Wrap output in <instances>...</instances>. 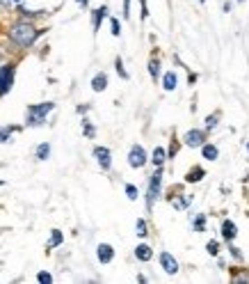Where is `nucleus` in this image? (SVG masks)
Listing matches in <instances>:
<instances>
[{"label": "nucleus", "instance_id": "nucleus-26", "mask_svg": "<svg viewBox=\"0 0 249 284\" xmlns=\"http://www.w3.org/2000/svg\"><path fill=\"white\" fill-rule=\"evenodd\" d=\"M37 282H41V284H51V282H53L51 273H39V275H37Z\"/></svg>", "mask_w": 249, "mask_h": 284}, {"label": "nucleus", "instance_id": "nucleus-15", "mask_svg": "<svg viewBox=\"0 0 249 284\" xmlns=\"http://www.w3.org/2000/svg\"><path fill=\"white\" fill-rule=\"evenodd\" d=\"M163 87L167 90V92H171V90L176 87V73H174V71H167V73H165V78H163Z\"/></svg>", "mask_w": 249, "mask_h": 284}, {"label": "nucleus", "instance_id": "nucleus-21", "mask_svg": "<svg viewBox=\"0 0 249 284\" xmlns=\"http://www.w3.org/2000/svg\"><path fill=\"white\" fill-rule=\"evenodd\" d=\"M114 66H117V73H119V76H121L124 80H128V71L124 69V62H121V58L114 60Z\"/></svg>", "mask_w": 249, "mask_h": 284}, {"label": "nucleus", "instance_id": "nucleus-20", "mask_svg": "<svg viewBox=\"0 0 249 284\" xmlns=\"http://www.w3.org/2000/svg\"><path fill=\"white\" fill-rule=\"evenodd\" d=\"M62 241H64L62 231H59V229H53V236H51V243H48V248H57Z\"/></svg>", "mask_w": 249, "mask_h": 284}, {"label": "nucleus", "instance_id": "nucleus-32", "mask_svg": "<svg viewBox=\"0 0 249 284\" xmlns=\"http://www.w3.org/2000/svg\"><path fill=\"white\" fill-rule=\"evenodd\" d=\"M9 5H12V0H0V9H9Z\"/></svg>", "mask_w": 249, "mask_h": 284}, {"label": "nucleus", "instance_id": "nucleus-24", "mask_svg": "<svg viewBox=\"0 0 249 284\" xmlns=\"http://www.w3.org/2000/svg\"><path fill=\"white\" fill-rule=\"evenodd\" d=\"M206 250H208V254H213V257H215L217 252H220V245H217V241H210V243L206 245Z\"/></svg>", "mask_w": 249, "mask_h": 284}, {"label": "nucleus", "instance_id": "nucleus-4", "mask_svg": "<svg viewBox=\"0 0 249 284\" xmlns=\"http://www.w3.org/2000/svg\"><path fill=\"white\" fill-rule=\"evenodd\" d=\"M14 85V64H0V96H5Z\"/></svg>", "mask_w": 249, "mask_h": 284}, {"label": "nucleus", "instance_id": "nucleus-35", "mask_svg": "<svg viewBox=\"0 0 249 284\" xmlns=\"http://www.w3.org/2000/svg\"><path fill=\"white\" fill-rule=\"evenodd\" d=\"M12 2H21V0H12Z\"/></svg>", "mask_w": 249, "mask_h": 284}, {"label": "nucleus", "instance_id": "nucleus-8", "mask_svg": "<svg viewBox=\"0 0 249 284\" xmlns=\"http://www.w3.org/2000/svg\"><path fill=\"white\" fill-rule=\"evenodd\" d=\"M96 257H99L101 264H110L112 259H114V248L108 243H101L99 248H96Z\"/></svg>", "mask_w": 249, "mask_h": 284}, {"label": "nucleus", "instance_id": "nucleus-37", "mask_svg": "<svg viewBox=\"0 0 249 284\" xmlns=\"http://www.w3.org/2000/svg\"><path fill=\"white\" fill-rule=\"evenodd\" d=\"M240 2H245V0H240Z\"/></svg>", "mask_w": 249, "mask_h": 284}, {"label": "nucleus", "instance_id": "nucleus-28", "mask_svg": "<svg viewBox=\"0 0 249 284\" xmlns=\"http://www.w3.org/2000/svg\"><path fill=\"white\" fill-rule=\"evenodd\" d=\"M206 126H208V128H215L217 126V115H208V117H206Z\"/></svg>", "mask_w": 249, "mask_h": 284}, {"label": "nucleus", "instance_id": "nucleus-23", "mask_svg": "<svg viewBox=\"0 0 249 284\" xmlns=\"http://www.w3.org/2000/svg\"><path fill=\"white\" fill-rule=\"evenodd\" d=\"M110 28H112V34H114V37H119V34H121V26H119L117 19H110Z\"/></svg>", "mask_w": 249, "mask_h": 284}, {"label": "nucleus", "instance_id": "nucleus-25", "mask_svg": "<svg viewBox=\"0 0 249 284\" xmlns=\"http://www.w3.org/2000/svg\"><path fill=\"white\" fill-rule=\"evenodd\" d=\"M126 195H128V199H138V188L135 186H126Z\"/></svg>", "mask_w": 249, "mask_h": 284}, {"label": "nucleus", "instance_id": "nucleus-12", "mask_svg": "<svg viewBox=\"0 0 249 284\" xmlns=\"http://www.w3.org/2000/svg\"><path fill=\"white\" fill-rule=\"evenodd\" d=\"M236 234H238L236 222H231V220H226V222L222 225V236L226 238V241H233V238H236Z\"/></svg>", "mask_w": 249, "mask_h": 284}, {"label": "nucleus", "instance_id": "nucleus-10", "mask_svg": "<svg viewBox=\"0 0 249 284\" xmlns=\"http://www.w3.org/2000/svg\"><path fill=\"white\" fill-rule=\"evenodd\" d=\"M135 257H138L139 261H149V259L153 257V250H151L146 243H142V245H138V248H135Z\"/></svg>", "mask_w": 249, "mask_h": 284}, {"label": "nucleus", "instance_id": "nucleus-22", "mask_svg": "<svg viewBox=\"0 0 249 284\" xmlns=\"http://www.w3.org/2000/svg\"><path fill=\"white\" fill-rule=\"evenodd\" d=\"M149 71L153 78H158V73H160V62H158V60H151L149 62Z\"/></svg>", "mask_w": 249, "mask_h": 284}, {"label": "nucleus", "instance_id": "nucleus-36", "mask_svg": "<svg viewBox=\"0 0 249 284\" xmlns=\"http://www.w3.org/2000/svg\"><path fill=\"white\" fill-rule=\"evenodd\" d=\"M247 152H249V142H247Z\"/></svg>", "mask_w": 249, "mask_h": 284}, {"label": "nucleus", "instance_id": "nucleus-16", "mask_svg": "<svg viewBox=\"0 0 249 284\" xmlns=\"http://www.w3.org/2000/svg\"><path fill=\"white\" fill-rule=\"evenodd\" d=\"M165 156H167V154H165V149L163 147H156V149H153V165L156 167H163V163H165Z\"/></svg>", "mask_w": 249, "mask_h": 284}, {"label": "nucleus", "instance_id": "nucleus-38", "mask_svg": "<svg viewBox=\"0 0 249 284\" xmlns=\"http://www.w3.org/2000/svg\"><path fill=\"white\" fill-rule=\"evenodd\" d=\"M201 2H203V0H201Z\"/></svg>", "mask_w": 249, "mask_h": 284}, {"label": "nucleus", "instance_id": "nucleus-19", "mask_svg": "<svg viewBox=\"0 0 249 284\" xmlns=\"http://www.w3.org/2000/svg\"><path fill=\"white\" fill-rule=\"evenodd\" d=\"M16 131V126H2L0 128V142H9V135Z\"/></svg>", "mask_w": 249, "mask_h": 284}, {"label": "nucleus", "instance_id": "nucleus-3", "mask_svg": "<svg viewBox=\"0 0 249 284\" xmlns=\"http://www.w3.org/2000/svg\"><path fill=\"white\" fill-rule=\"evenodd\" d=\"M160 186H163V170L158 167L153 174H151V181H149V192H146V206H153L158 197H160Z\"/></svg>", "mask_w": 249, "mask_h": 284}, {"label": "nucleus", "instance_id": "nucleus-7", "mask_svg": "<svg viewBox=\"0 0 249 284\" xmlns=\"http://www.w3.org/2000/svg\"><path fill=\"white\" fill-rule=\"evenodd\" d=\"M160 266H163V271L169 273V275H174V273L178 271V261L171 257L169 252H163V254H160Z\"/></svg>", "mask_w": 249, "mask_h": 284}, {"label": "nucleus", "instance_id": "nucleus-31", "mask_svg": "<svg viewBox=\"0 0 249 284\" xmlns=\"http://www.w3.org/2000/svg\"><path fill=\"white\" fill-rule=\"evenodd\" d=\"M131 16V0H124V19Z\"/></svg>", "mask_w": 249, "mask_h": 284}, {"label": "nucleus", "instance_id": "nucleus-13", "mask_svg": "<svg viewBox=\"0 0 249 284\" xmlns=\"http://www.w3.org/2000/svg\"><path fill=\"white\" fill-rule=\"evenodd\" d=\"M203 177H206V172H203V167H192V170L188 172V177H185V181H188V184H197V181H201Z\"/></svg>", "mask_w": 249, "mask_h": 284}, {"label": "nucleus", "instance_id": "nucleus-29", "mask_svg": "<svg viewBox=\"0 0 249 284\" xmlns=\"http://www.w3.org/2000/svg\"><path fill=\"white\" fill-rule=\"evenodd\" d=\"M83 124H85V135H87V138H94V126L89 124L87 119H85V122H83Z\"/></svg>", "mask_w": 249, "mask_h": 284}, {"label": "nucleus", "instance_id": "nucleus-33", "mask_svg": "<svg viewBox=\"0 0 249 284\" xmlns=\"http://www.w3.org/2000/svg\"><path fill=\"white\" fill-rule=\"evenodd\" d=\"M149 16V12H146V0H142V19H146Z\"/></svg>", "mask_w": 249, "mask_h": 284}, {"label": "nucleus", "instance_id": "nucleus-2", "mask_svg": "<svg viewBox=\"0 0 249 284\" xmlns=\"http://www.w3.org/2000/svg\"><path fill=\"white\" fill-rule=\"evenodd\" d=\"M55 103L46 101V103H39V106H30L28 108V126H41L46 122V115L51 113Z\"/></svg>", "mask_w": 249, "mask_h": 284}, {"label": "nucleus", "instance_id": "nucleus-1", "mask_svg": "<svg viewBox=\"0 0 249 284\" xmlns=\"http://www.w3.org/2000/svg\"><path fill=\"white\" fill-rule=\"evenodd\" d=\"M41 34V30H37V28L32 26V23H28V21H19V23H14L12 28H9V37H12V41L16 44V46H32L34 39Z\"/></svg>", "mask_w": 249, "mask_h": 284}, {"label": "nucleus", "instance_id": "nucleus-34", "mask_svg": "<svg viewBox=\"0 0 249 284\" xmlns=\"http://www.w3.org/2000/svg\"><path fill=\"white\" fill-rule=\"evenodd\" d=\"M76 2H78L80 7H87V0H76Z\"/></svg>", "mask_w": 249, "mask_h": 284}, {"label": "nucleus", "instance_id": "nucleus-11", "mask_svg": "<svg viewBox=\"0 0 249 284\" xmlns=\"http://www.w3.org/2000/svg\"><path fill=\"white\" fill-rule=\"evenodd\" d=\"M105 16H108V7H99V9H96V12H94V16H92V26H94V32H96V30H99L101 28V21L105 19Z\"/></svg>", "mask_w": 249, "mask_h": 284}, {"label": "nucleus", "instance_id": "nucleus-5", "mask_svg": "<svg viewBox=\"0 0 249 284\" xmlns=\"http://www.w3.org/2000/svg\"><path fill=\"white\" fill-rule=\"evenodd\" d=\"M144 163H146L144 147L133 145L131 147V154H128V165H131V167H144Z\"/></svg>", "mask_w": 249, "mask_h": 284}, {"label": "nucleus", "instance_id": "nucleus-14", "mask_svg": "<svg viewBox=\"0 0 249 284\" xmlns=\"http://www.w3.org/2000/svg\"><path fill=\"white\" fill-rule=\"evenodd\" d=\"M105 87H108V76H105V73L94 76V80H92V90H94V92H103Z\"/></svg>", "mask_w": 249, "mask_h": 284}, {"label": "nucleus", "instance_id": "nucleus-17", "mask_svg": "<svg viewBox=\"0 0 249 284\" xmlns=\"http://www.w3.org/2000/svg\"><path fill=\"white\" fill-rule=\"evenodd\" d=\"M48 156H51V145H48V142H44V145L37 147V158H39V160H46Z\"/></svg>", "mask_w": 249, "mask_h": 284}, {"label": "nucleus", "instance_id": "nucleus-27", "mask_svg": "<svg viewBox=\"0 0 249 284\" xmlns=\"http://www.w3.org/2000/svg\"><path fill=\"white\" fill-rule=\"evenodd\" d=\"M149 231H146V222L144 220H138V236H146Z\"/></svg>", "mask_w": 249, "mask_h": 284}, {"label": "nucleus", "instance_id": "nucleus-6", "mask_svg": "<svg viewBox=\"0 0 249 284\" xmlns=\"http://www.w3.org/2000/svg\"><path fill=\"white\" fill-rule=\"evenodd\" d=\"M94 156H96V160H99V165L103 167V170H110L112 167V154L108 147H96V149H94Z\"/></svg>", "mask_w": 249, "mask_h": 284}, {"label": "nucleus", "instance_id": "nucleus-30", "mask_svg": "<svg viewBox=\"0 0 249 284\" xmlns=\"http://www.w3.org/2000/svg\"><path fill=\"white\" fill-rule=\"evenodd\" d=\"M203 220H206L203 216H197V220H194V229L197 231H203Z\"/></svg>", "mask_w": 249, "mask_h": 284}, {"label": "nucleus", "instance_id": "nucleus-18", "mask_svg": "<svg viewBox=\"0 0 249 284\" xmlns=\"http://www.w3.org/2000/svg\"><path fill=\"white\" fill-rule=\"evenodd\" d=\"M217 147H213V145H203V158H208V160H215L217 158Z\"/></svg>", "mask_w": 249, "mask_h": 284}, {"label": "nucleus", "instance_id": "nucleus-9", "mask_svg": "<svg viewBox=\"0 0 249 284\" xmlns=\"http://www.w3.org/2000/svg\"><path fill=\"white\" fill-rule=\"evenodd\" d=\"M203 131H197V128H192V131L185 133V145L188 147H201L203 145Z\"/></svg>", "mask_w": 249, "mask_h": 284}]
</instances>
